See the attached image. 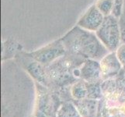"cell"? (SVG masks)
Segmentation results:
<instances>
[{"label":"cell","mask_w":125,"mask_h":117,"mask_svg":"<svg viewBox=\"0 0 125 117\" xmlns=\"http://www.w3.org/2000/svg\"><path fill=\"white\" fill-rule=\"evenodd\" d=\"M61 40L67 53L84 59L100 61L110 52L103 45L96 32L86 31L78 25L68 31Z\"/></svg>","instance_id":"6da1fadb"},{"label":"cell","mask_w":125,"mask_h":117,"mask_svg":"<svg viewBox=\"0 0 125 117\" xmlns=\"http://www.w3.org/2000/svg\"><path fill=\"white\" fill-rule=\"evenodd\" d=\"M96 34L109 52H116L122 43L119 18L112 14L105 16Z\"/></svg>","instance_id":"7a4b0ae2"},{"label":"cell","mask_w":125,"mask_h":117,"mask_svg":"<svg viewBox=\"0 0 125 117\" xmlns=\"http://www.w3.org/2000/svg\"><path fill=\"white\" fill-rule=\"evenodd\" d=\"M67 53L61 38L49 43L45 46L31 52H26L30 57L35 59L44 66L53 63Z\"/></svg>","instance_id":"3957f363"},{"label":"cell","mask_w":125,"mask_h":117,"mask_svg":"<svg viewBox=\"0 0 125 117\" xmlns=\"http://www.w3.org/2000/svg\"><path fill=\"white\" fill-rule=\"evenodd\" d=\"M16 56L19 58L20 61L22 63L26 70L37 82L44 86L48 84L49 78L47 73L46 67L44 65L30 57L29 55L26 54V52L22 51L17 54Z\"/></svg>","instance_id":"277c9868"},{"label":"cell","mask_w":125,"mask_h":117,"mask_svg":"<svg viewBox=\"0 0 125 117\" xmlns=\"http://www.w3.org/2000/svg\"><path fill=\"white\" fill-rule=\"evenodd\" d=\"M104 18L105 16L93 4L80 17L76 25L86 31L96 32L100 27Z\"/></svg>","instance_id":"5b68a950"},{"label":"cell","mask_w":125,"mask_h":117,"mask_svg":"<svg viewBox=\"0 0 125 117\" xmlns=\"http://www.w3.org/2000/svg\"><path fill=\"white\" fill-rule=\"evenodd\" d=\"M102 80L117 77L123 70V66L116 52H110L100 61Z\"/></svg>","instance_id":"8992f818"},{"label":"cell","mask_w":125,"mask_h":117,"mask_svg":"<svg viewBox=\"0 0 125 117\" xmlns=\"http://www.w3.org/2000/svg\"><path fill=\"white\" fill-rule=\"evenodd\" d=\"M80 80L87 83H97L102 80L100 63L95 59H85L79 67Z\"/></svg>","instance_id":"52a82bcc"},{"label":"cell","mask_w":125,"mask_h":117,"mask_svg":"<svg viewBox=\"0 0 125 117\" xmlns=\"http://www.w3.org/2000/svg\"><path fill=\"white\" fill-rule=\"evenodd\" d=\"M75 105L78 109L81 117H98L99 101L84 98L75 100Z\"/></svg>","instance_id":"ba28073f"},{"label":"cell","mask_w":125,"mask_h":117,"mask_svg":"<svg viewBox=\"0 0 125 117\" xmlns=\"http://www.w3.org/2000/svg\"><path fill=\"white\" fill-rule=\"evenodd\" d=\"M21 46L18 42L10 38L2 43V57L3 59H10L16 56L21 52Z\"/></svg>","instance_id":"9c48e42d"},{"label":"cell","mask_w":125,"mask_h":117,"mask_svg":"<svg viewBox=\"0 0 125 117\" xmlns=\"http://www.w3.org/2000/svg\"><path fill=\"white\" fill-rule=\"evenodd\" d=\"M71 95L75 100H82L87 98V83L80 80L76 81L71 88Z\"/></svg>","instance_id":"30bf717a"},{"label":"cell","mask_w":125,"mask_h":117,"mask_svg":"<svg viewBox=\"0 0 125 117\" xmlns=\"http://www.w3.org/2000/svg\"><path fill=\"white\" fill-rule=\"evenodd\" d=\"M56 117H81L75 104L64 103L58 110Z\"/></svg>","instance_id":"8fae6325"},{"label":"cell","mask_w":125,"mask_h":117,"mask_svg":"<svg viewBox=\"0 0 125 117\" xmlns=\"http://www.w3.org/2000/svg\"><path fill=\"white\" fill-rule=\"evenodd\" d=\"M87 83V82H86ZM103 92L101 89V82L87 83V98L93 100H101Z\"/></svg>","instance_id":"7c38bea8"},{"label":"cell","mask_w":125,"mask_h":117,"mask_svg":"<svg viewBox=\"0 0 125 117\" xmlns=\"http://www.w3.org/2000/svg\"><path fill=\"white\" fill-rule=\"evenodd\" d=\"M95 5L104 16L112 14L114 8L113 0H97Z\"/></svg>","instance_id":"4fadbf2b"},{"label":"cell","mask_w":125,"mask_h":117,"mask_svg":"<svg viewBox=\"0 0 125 117\" xmlns=\"http://www.w3.org/2000/svg\"><path fill=\"white\" fill-rule=\"evenodd\" d=\"M114 8L112 15L115 16L117 18H120L122 14L124 5V0H113Z\"/></svg>","instance_id":"5bb4252c"},{"label":"cell","mask_w":125,"mask_h":117,"mask_svg":"<svg viewBox=\"0 0 125 117\" xmlns=\"http://www.w3.org/2000/svg\"><path fill=\"white\" fill-rule=\"evenodd\" d=\"M116 53H117L120 62L122 64L123 68L125 70V42L121 43V45H120L117 50L116 51Z\"/></svg>","instance_id":"9a60e30c"},{"label":"cell","mask_w":125,"mask_h":117,"mask_svg":"<svg viewBox=\"0 0 125 117\" xmlns=\"http://www.w3.org/2000/svg\"><path fill=\"white\" fill-rule=\"evenodd\" d=\"M120 20V30H121V38H122V43L125 42V8L123 9L122 14L119 18Z\"/></svg>","instance_id":"2e32d148"},{"label":"cell","mask_w":125,"mask_h":117,"mask_svg":"<svg viewBox=\"0 0 125 117\" xmlns=\"http://www.w3.org/2000/svg\"><path fill=\"white\" fill-rule=\"evenodd\" d=\"M124 8H125V0H124Z\"/></svg>","instance_id":"e0dca14e"},{"label":"cell","mask_w":125,"mask_h":117,"mask_svg":"<svg viewBox=\"0 0 125 117\" xmlns=\"http://www.w3.org/2000/svg\"><path fill=\"white\" fill-rule=\"evenodd\" d=\"M98 117H102V116H101V115H99V116H98Z\"/></svg>","instance_id":"ac0fdd59"}]
</instances>
